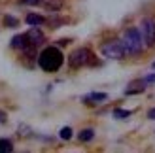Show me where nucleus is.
I'll return each mask as SVG.
<instances>
[{"label":"nucleus","instance_id":"f257e3e1","mask_svg":"<svg viewBox=\"0 0 155 153\" xmlns=\"http://www.w3.org/2000/svg\"><path fill=\"white\" fill-rule=\"evenodd\" d=\"M64 63V55L63 51L55 45H49V47H45L40 55H38V66L42 68L44 72H59L61 66Z\"/></svg>","mask_w":155,"mask_h":153},{"label":"nucleus","instance_id":"f03ea898","mask_svg":"<svg viewBox=\"0 0 155 153\" xmlns=\"http://www.w3.org/2000/svg\"><path fill=\"white\" fill-rule=\"evenodd\" d=\"M121 44H123V47H125L127 55H138L146 45L144 38L140 34V28H136V27H130V28L125 30V34L121 38Z\"/></svg>","mask_w":155,"mask_h":153},{"label":"nucleus","instance_id":"7ed1b4c3","mask_svg":"<svg viewBox=\"0 0 155 153\" xmlns=\"http://www.w3.org/2000/svg\"><path fill=\"white\" fill-rule=\"evenodd\" d=\"M93 63V53L87 49V47H80L70 53V57H68V64L72 68H81V66H87Z\"/></svg>","mask_w":155,"mask_h":153},{"label":"nucleus","instance_id":"20e7f679","mask_svg":"<svg viewBox=\"0 0 155 153\" xmlns=\"http://www.w3.org/2000/svg\"><path fill=\"white\" fill-rule=\"evenodd\" d=\"M100 53L106 57V59H123L127 55L125 53V47H123L121 42H106L102 44V47H100Z\"/></svg>","mask_w":155,"mask_h":153},{"label":"nucleus","instance_id":"39448f33","mask_svg":"<svg viewBox=\"0 0 155 153\" xmlns=\"http://www.w3.org/2000/svg\"><path fill=\"white\" fill-rule=\"evenodd\" d=\"M140 34L144 38L146 47H155V21L153 19H142L140 23Z\"/></svg>","mask_w":155,"mask_h":153},{"label":"nucleus","instance_id":"423d86ee","mask_svg":"<svg viewBox=\"0 0 155 153\" xmlns=\"http://www.w3.org/2000/svg\"><path fill=\"white\" fill-rule=\"evenodd\" d=\"M27 36H28V42L32 44V45H36V47H38L40 44H44V40H45L44 32H42V30L38 28V27H32V28H30L28 32H27Z\"/></svg>","mask_w":155,"mask_h":153},{"label":"nucleus","instance_id":"0eeeda50","mask_svg":"<svg viewBox=\"0 0 155 153\" xmlns=\"http://www.w3.org/2000/svg\"><path fill=\"white\" fill-rule=\"evenodd\" d=\"M81 100L85 102V104H102V102H106L108 100V95L106 93H89V95H85Z\"/></svg>","mask_w":155,"mask_h":153},{"label":"nucleus","instance_id":"6e6552de","mask_svg":"<svg viewBox=\"0 0 155 153\" xmlns=\"http://www.w3.org/2000/svg\"><path fill=\"white\" fill-rule=\"evenodd\" d=\"M28 44H30V42H28V36H27V34H17V36L12 38V47H13V49H21V51H23Z\"/></svg>","mask_w":155,"mask_h":153},{"label":"nucleus","instance_id":"1a4fd4ad","mask_svg":"<svg viewBox=\"0 0 155 153\" xmlns=\"http://www.w3.org/2000/svg\"><path fill=\"white\" fill-rule=\"evenodd\" d=\"M25 21H27V25H30V27H40V25L45 23V17H42V15H38V13H28L25 17Z\"/></svg>","mask_w":155,"mask_h":153},{"label":"nucleus","instance_id":"9d476101","mask_svg":"<svg viewBox=\"0 0 155 153\" xmlns=\"http://www.w3.org/2000/svg\"><path fill=\"white\" fill-rule=\"evenodd\" d=\"M78 138H80V142H91L95 138V131H93V129H83Z\"/></svg>","mask_w":155,"mask_h":153},{"label":"nucleus","instance_id":"9b49d317","mask_svg":"<svg viewBox=\"0 0 155 153\" xmlns=\"http://www.w3.org/2000/svg\"><path fill=\"white\" fill-rule=\"evenodd\" d=\"M13 151V144L8 138H0V153H12Z\"/></svg>","mask_w":155,"mask_h":153},{"label":"nucleus","instance_id":"f8f14e48","mask_svg":"<svg viewBox=\"0 0 155 153\" xmlns=\"http://www.w3.org/2000/svg\"><path fill=\"white\" fill-rule=\"evenodd\" d=\"M144 89H146V83L142 80V83H138V87H133V83H130V87L125 89V95H138V93H142Z\"/></svg>","mask_w":155,"mask_h":153},{"label":"nucleus","instance_id":"ddd939ff","mask_svg":"<svg viewBox=\"0 0 155 153\" xmlns=\"http://www.w3.org/2000/svg\"><path fill=\"white\" fill-rule=\"evenodd\" d=\"M130 113H133L130 110H121V108H115V110H114V117H115V119H127V117L130 116Z\"/></svg>","mask_w":155,"mask_h":153},{"label":"nucleus","instance_id":"4468645a","mask_svg":"<svg viewBox=\"0 0 155 153\" xmlns=\"http://www.w3.org/2000/svg\"><path fill=\"white\" fill-rule=\"evenodd\" d=\"M59 136H61V140H70L72 138V129L70 127H63L61 132H59Z\"/></svg>","mask_w":155,"mask_h":153},{"label":"nucleus","instance_id":"2eb2a0df","mask_svg":"<svg viewBox=\"0 0 155 153\" xmlns=\"http://www.w3.org/2000/svg\"><path fill=\"white\" fill-rule=\"evenodd\" d=\"M4 25H6V27H17L19 21L15 19L13 15H6V17H4Z\"/></svg>","mask_w":155,"mask_h":153},{"label":"nucleus","instance_id":"dca6fc26","mask_svg":"<svg viewBox=\"0 0 155 153\" xmlns=\"http://www.w3.org/2000/svg\"><path fill=\"white\" fill-rule=\"evenodd\" d=\"M63 6V2H61V0H49L48 4H45V8H48V10H51V11H57V8H61Z\"/></svg>","mask_w":155,"mask_h":153},{"label":"nucleus","instance_id":"f3484780","mask_svg":"<svg viewBox=\"0 0 155 153\" xmlns=\"http://www.w3.org/2000/svg\"><path fill=\"white\" fill-rule=\"evenodd\" d=\"M23 4H27V6H36V4H40L42 0H21Z\"/></svg>","mask_w":155,"mask_h":153},{"label":"nucleus","instance_id":"a211bd4d","mask_svg":"<svg viewBox=\"0 0 155 153\" xmlns=\"http://www.w3.org/2000/svg\"><path fill=\"white\" fill-rule=\"evenodd\" d=\"M144 83H155V74H150L144 78Z\"/></svg>","mask_w":155,"mask_h":153},{"label":"nucleus","instance_id":"6ab92c4d","mask_svg":"<svg viewBox=\"0 0 155 153\" xmlns=\"http://www.w3.org/2000/svg\"><path fill=\"white\" fill-rule=\"evenodd\" d=\"M148 119H151V121H155V108H151V110L148 112Z\"/></svg>","mask_w":155,"mask_h":153},{"label":"nucleus","instance_id":"aec40b11","mask_svg":"<svg viewBox=\"0 0 155 153\" xmlns=\"http://www.w3.org/2000/svg\"><path fill=\"white\" fill-rule=\"evenodd\" d=\"M2 123H6V113L0 110V125H2Z\"/></svg>","mask_w":155,"mask_h":153},{"label":"nucleus","instance_id":"412c9836","mask_svg":"<svg viewBox=\"0 0 155 153\" xmlns=\"http://www.w3.org/2000/svg\"><path fill=\"white\" fill-rule=\"evenodd\" d=\"M151 68H155V60H153V64H151Z\"/></svg>","mask_w":155,"mask_h":153}]
</instances>
